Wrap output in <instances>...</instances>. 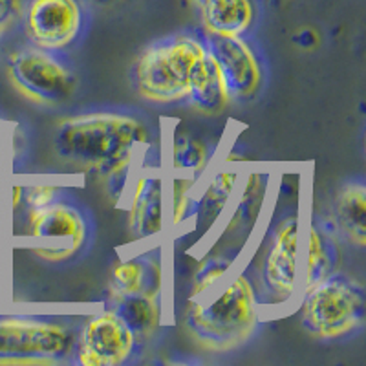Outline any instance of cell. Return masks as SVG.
Returning <instances> with one entry per match:
<instances>
[{
  "label": "cell",
  "mask_w": 366,
  "mask_h": 366,
  "mask_svg": "<svg viewBox=\"0 0 366 366\" xmlns=\"http://www.w3.org/2000/svg\"><path fill=\"white\" fill-rule=\"evenodd\" d=\"M84 4L99 6V8H116V6H123L130 0H83Z\"/></svg>",
  "instance_id": "4316f807"
},
{
  "label": "cell",
  "mask_w": 366,
  "mask_h": 366,
  "mask_svg": "<svg viewBox=\"0 0 366 366\" xmlns=\"http://www.w3.org/2000/svg\"><path fill=\"white\" fill-rule=\"evenodd\" d=\"M6 66L13 86L37 104H63L77 90V74L54 51L28 46L13 51Z\"/></svg>",
  "instance_id": "ba28073f"
},
{
  "label": "cell",
  "mask_w": 366,
  "mask_h": 366,
  "mask_svg": "<svg viewBox=\"0 0 366 366\" xmlns=\"http://www.w3.org/2000/svg\"><path fill=\"white\" fill-rule=\"evenodd\" d=\"M207 57L202 37L171 35L147 46L132 68L136 92L152 104H178L185 101L196 71Z\"/></svg>",
  "instance_id": "3957f363"
},
{
  "label": "cell",
  "mask_w": 366,
  "mask_h": 366,
  "mask_svg": "<svg viewBox=\"0 0 366 366\" xmlns=\"http://www.w3.org/2000/svg\"><path fill=\"white\" fill-rule=\"evenodd\" d=\"M0 295H2V293H0Z\"/></svg>",
  "instance_id": "f546056e"
},
{
  "label": "cell",
  "mask_w": 366,
  "mask_h": 366,
  "mask_svg": "<svg viewBox=\"0 0 366 366\" xmlns=\"http://www.w3.org/2000/svg\"><path fill=\"white\" fill-rule=\"evenodd\" d=\"M154 145L145 121L125 112L77 114L59 121L54 132L55 154L84 176L97 178L119 200L137 162Z\"/></svg>",
  "instance_id": "6da1fadb"
},
{
  "label": "cell",
  "mask_w": 366,
  "mask_h": 366,
  "mask_svg": "<svg viewBox=\"0 0 366 366\" xmlns=\"http://www.w3.org/2000/svg\"><path fill=\"white\" fill-rule=\"evenodd\" d=\"M339 262H341V249L333 224L328 225L326 222L312 218L304 244L299 295L304 290L328 279L330 274L337 273Z\"/></svg>",
  "instance_id": "2e32d148"
},
{
  "label": "cell",
  "mask_w": 366,
  "mask_h": 366,
  "mask_svg": "<svg viewBox=\"0 0 366 366\" xmlns=\"http://www.w3.org/2000/svg\"><path fill=\"white\" fill-rule=\"evenodd\" d=\"M61 198V187L55 183H34V185H22V209H37L48 205Z\"/></svg>",
  "instance_id": "cb8c5ba5"
},
{
  "label": "cell",
  "mask_w": 366,
  "mask_h": 366,
  "mask_svg": "<svg viewBox=\"0 0 366 366\" xmlns=\"http://www.w3.org/2000/svg\"><path fill=\"white\" fill-rule=\"evenodd\" d=\"M26 0H0V41L22 24Z\"/></svg>",
  "instance_id": "d4e9b609"
},
{
  "label": "cell",
  "mask_w": 366,
  "mask_h": 366,
  "mask_svg": "<svg viewBox=\"0 0 366 366\" xmlns=\"http://www.w3.org/2000/svg\"><path fill=\"white\" fill-rule=\"evenodd\" d=\"M246 163L244 156L231 152L220 163H212L207 171V182L202 178L198 183L194 212L189 225L192 233L200 237V242H205L207 234L222 224V218L237 194L242 174L246 171Z\"/></svg>",
  "instance_id": "4fadbf2b"
},
{
  "label": "cell",
  "mask_w": 366,
  "mask_h": 366,
  "mask_svg": "<svg viewBox=\"0 0 366 366\" xmlns=\"http://www.w3.org/2000/svg\"><path fill=\"white\" fill-rule=\"evenodd\" d=\"M22 29L31 46L54 54L70 50L86 26L83 0H26Z\"/></svg>",
  "instance_id": "9c48e42d"
},
{
  "label": "cell",
  "mask_w": 366,
  "mask_h": 366,
  "mask_svg": "<svg viewBox=\"0 0 366 366\" xmlns=\"http://www.w3.org/2000/svg\"><path fill=\"white\" fill-rule=\"evenodd\" d=\"M183 103L187 104L189 109L194 112L202 114V116L214 117L220 116L231 103L225 84L222 81V75L218 71L217 64L209 55L204 59L200 70L196 71L194 79H192L189 94Z\"/></svg>",
  "instance_id": "44dd1931"
},
{
  "label": "cell",
  "mask_w": 366,
  "mask_h": 366,
  "mask_svg": "<svg viewBox=\"0 0 366 366\" xmlns=\"http://www.w3.org/2000/svg\"><path fill=\"white\" fill-rule=\"evenodd\" d=\"M110 308L125 320L139 345L154 337L163 326V292H137L110 297Z\"/></svg>",
  "instance_id": "e0dca14e"
},
{
  "label": "cell",
  "mask_w": 366,
  "mask_h": 366,
  "mask_svg": "<svg viewBox=\"0 0 366 366\" xmlns=\"http://www.w3.org/2000/svg\"><path fill=\"white\" fill-rule=\"evenodd\" d=\"M260 308L251 274L240 269L217 290L189 300L183 326L202 348L229 352L253 337L260 325Z\"/></svg>",
  "instance_id": "7a4b0ae2"
},
{
  "label": "cell",
  "mask_w": 366,
  "mask_h": 366,
  "mask_svg": "<svg viewBox=\"0 0 366 366\" xmlns=\"http://www.w3.org/2000/svg\"><path fill=\"white\" fill-rule=\"evenodd\" d=\"M273 191V174L267 169H247L244 171L233 202L224 214L220 234L214 240L238 244L240 249L247 244L262 214L269 204Z\"/></svg>",
  "instance_id": "5bb4252c"
},
{
  "label": "cell",
  "mask_w": 366,
  "mask_h": 366,
  "mask_svg": "<svg viewBox=\"0 0 366 366\" xmlns=\"http://www.w3.org/2000/svg\"><path fill=\"white\" fill-rule=\"evenodd\" d=\"M202 41L220 71L231 103L253 99L264 84L262 63L253 44L233 35L204 34Z\"/></svg>",
  "instance_id": "7c38bea8"
},
{
  "label": "cell",
  "mask_w": 366,
  "mask_h": 366,
  "mask_svg": "<svg viewBox=\"0 0 366 366\" xmlns=\"http://www.w3.org/2000/svg\"><path fill=\"white\" fill-rule=\"evenodd\" d=\"M300 326L317 341H339L362 328L366 317L365 286L342 273L304 290L299 295Z\"/></svg>",
  "instance_id": "277c9868"
},
{
  "label": "cell",
  "mask_w": 366,
  "mask_h": 366,
  "mask_svg": "<svg viewBox=\"0 0 366 366\" xmlns=\"http://www.w3.org/2000/svg\"><path fill=\"white\" fill-rule=\"evenodd\" d=\"M302 271V214L290 211L274 220L264 240V254L253 279L260 306L280 308L299 299Z\"/></svg>",
  "instance_id": "5b68a950"
},
{
  "label": "cell",
  "mask_w": 366,
  "mask_h": 366,
  "mask_svg": "<svg viewBox=\"0 0 366 366\" xmlns=\"http://www.w3.org/2000/svg\"><path fill=\"white\" fill-rule=\"evenodd\" d=\"M332 224L350 246L362 251L366 246V187L350 182L339 189L333 200Z\"/></svg>",
  "instance_id": "d6986e66"
},
{
  "label": "cell",
  "mask_w": 366,
  "mask_h": 366,
  "mask_svg": "<svg viewBox=\"0 0 366 366\" xmlns=\"http://www.w3.org/2000/svg\"><path fill=\"white\" fill-rule=\"evenodd\" d=\"M139 346L125 320L112 308H107L84 320L71 354L77 365L119 366L129 362Z\"/></svg>",
  "instance_id": "8fae6325"
},
{
  "label": "cell",
  "mask_w": 366,
  "mask_h": 366,
  "mask_svg": "<svg viewBox=\"0 0 366 366\" xmlns=\"http://www.w3.org/2000/svg\"><path fill=\"white\" fill-rule=\"evenodd\" d=\"M6 156H8V130L4 121L0 119V172L4 171Z\"/></svg>",
  "instance_id": "484cf974"
},
{
  "label": "cell",
  "mask_w": 366,
  "mask_h": 366,
  "mask_svg": "<svg viewBox=\"0 0 366 366\" xmlns=\"http://www.w3.org/2000/svg\"><path fill=\"white\" fill-rule=\"evenodd\" d=\"M4 212V192H2V185H0V214Z\"/></svg>",
  "instance_id": "83f0119b"
},
{
  "label": "cell",
  "mask_w": 366,
  "mask_h": 366,
  "mask_svg": "<svg viewBox=\"0 0 366 366\" xmlns=\"http://www.w3.org/2000/svg\"><path fill=\"white\" fill-rule=\"evenodd\" d=\"M237 254L229 253L227 249L209 251L200 258L198 266L194 267L191 277V299L202 297L205 293L217 290L231 271H233Z\"/></svg>",
  "instance_id": "603a6c76"
},
{
  "label": "cell",
  "mask_w": 366,
  "mask_h": 366,
  "mask_svg": "<svg viewBox=\"0 0 366 366\" xmlns=\"http://www.w3.org/2000/svg\"><path fill=\"white\" fill-rule=\"evenodd\" d=\"M198 183L185 176H167V231H178L191 224Z\"/></svg>",
  "instance_id": "7402d4cb"
},
{
  "label": "cell",
  "mask_w": 366,
  "mask_h": 366,
  "mask_svg": "<svg viewBox=\"0 0 366 366\" xmlns=\"http://www.w3.org/2000/svg\"><path fill=\"white\" fill-rule=\"evenodd\" d=\"M217 159V147L209 137L189 127L176 123L167 134L165 163L169 174L185 176L200 182Z\"/></svg>",
  "instance_id": "9a60e30c"
},
{
  "label": "cell",
  "mask_w": 366,
  "mask_h": 366,
  "mask_svg": "<svg viewBox=\"0 0 366 366\" xmlns=\"http://www.w3.org/2000/svg\"><path fill=\"white\" fill-rule=\"evenodd\" d=\"M75 333L44 317H0V365L54 362L71 355Z\"/></svg>",
  "instance_id": "52a82bcc"
},
{
  "label": "cell",
  "mask_w": 366,
  "mask_h": 366,
  "mask_svg": "<svg viewBox=\"0 0 366 366\" xmlns=\"http://www.w3.org/2000/svg\"><path fill=\"white\" fill-rule=\"evenodd\" d=\"M196 2H198V4H202V2H204V0H196Z\"/></svg>",
  "instance_id": "f1b7e54d"
},
{
  "label": "cell",
  "mask_w": 366,
  "mask_h": 366,
  "mask_svg": "<svg viewBox=\"0 0 366 366\" xmlns=\"http://www.w3.org/2000/svg\"><path fill=\"white\" fill-rule=\"evenodd\" d=\"M204 34L246 37L257 19L254 0H204L200 4Z\"/></svg>",
  "instance_id": "ffe728a7"
},
{
  "label": "cell",
  "mask_w": 366,
  "mask_h": 366,
  "mask_svg": "<svg viewBox=\"0 0 366 366\" xmlns=\"http://www.w3.org/2000/svg\"><path fill=\"white\" fill-rule=\"evenodd\" d=\"M22 237L31 253L48 262H64L81 253L90 238V222L83 209L57 198L48 205L22 212Z\"/></svg>",
  "instance_id": "8992f818"
},
{
  "label": "cell",
  "mask_w": 366,
  "mask_h": 366,
  "mask_svg": "<svg viewBox=\"0 0 366 366\" xmlns=\"http://www.w3.org/2000/svg\"><path fill=\"white\" fill-rule=\"evenodd\" d=\"M137 292H163V262L159 253H143L117 260L110 271V297Z\"/></svg>",
  "instance_id": "ac0fdd59"
},
{
  "label": "cell",
  "mask_w": 366,
  "mask_h": 366,
  "mask_svg": "<svg viewBox=\"0 0 366 366\" xmlns=\"http://www.w3.org/2000/svg\"><path fill=\"white\" fill-rule=\"evenodd\" d=\"M129 229L137 242H154L167 231V174L163 163L137 162L125 196Z\"/></svg>",
  "instance_id": "30bf717a"
}]
</instances>
